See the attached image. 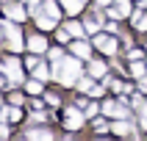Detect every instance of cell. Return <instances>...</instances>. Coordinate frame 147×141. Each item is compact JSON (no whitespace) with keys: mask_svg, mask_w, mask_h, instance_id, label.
Returning a JSON list of instances; mask_svg holds the SVG:
<instances>
[{"mask_svg":"<svg viewBox=\"0 0 147 141\" xmlns=\"http://www.w3.org/2000/svg\"><path fill=\"white\" fill-rule=\"evenodd\" d=\"M53 72H56L53 78H58L64 86L78 83V75H81V61H78V55H75V58L64 55L61 61H56V69H53Z\"/></svg>","mask_w":147,"mask_h":141,"instance_id":"1","label":"cell"},{"mask_svg":"<svg viewBox=\"0 0 147 141\" xmlns=\"http://www.w3.org/2000/svg\"><path fill=\"white\" fill-rule=\"evenodd\" d=\"M0 28L6 31V36H8V44H11V50H14V53H20V50H22V36H20V31H17V25H11V22H3Z\"/></svg>","mask_w":147,"mask_h":141,"instance_id":"2","label":"cell"},{"mask_svg":"<svg viewBox=\"0 0 147 141\" xmlns=\"http://www.w3.org/2000/svg\"><path fill=\"white\" fill-rule=\"evenodd\" d=\"M108 14L114 17V19H125V17H131V3L128 0H117V6L108 8Z\"/></svg>","mask_w":147,"mask_h":141,"instance_id":"3","label":"cell"},{"mask_svg":"<svg viewBox=\"0 0 147 141\" xmlns=\"http://www.w3.org/2000/svg\"><path fill=\"white\" fill-rule=\"evenodd\" d=\"M3 69L8 72V78H11V83H22V69H20V64H17L14 58H8L6 64H3Z\"/></svg>","mask_w":147,"mask_h":141,"instance_id":"4","label":"cell"},{"mask_svg":"<svg viewBox=\"0 0 147 141\" xmlns=\"http://www.w3.org/2000/svg\"><path fill=\"white\" fill-rule=\"evenodd\" d=\"M94 47H100L103 53H108V55H114V53H117V41H114V39H108V36H100V33H97V36H94Z\"/></svg>","mask_w":147,"mask_h":141,"instance_id":"5","label":"cell"},{"mask_svg":"<svg viewBox=\"0 0 147 141\" xmlns=\"http://www.w3.org/2000/svg\"><path fill=\"white\" fill-rule=\"evenodd\" d=\"M67 127H69V130H75V127H81L83 124V114H78V111H75V108H69V111H67Z\"/></svg>","mask_w":147,"mask_h":141,"instance_id":"6","label":"cell"},{"mask_svg":"<svg viewBox=\"0 0 147 141\" xmlns=\"http://www.w3.org/2000/svg\"><path fill=\"white\" fill-rule=\"evenodd\" d=\"M6 17H8V19H14V22H20V19H25V11H22V6L11 3V6H6Z\"/></svg>","mask_w":147,"mask_h":141,"instance_id":"7","label":"cell"},{"mask_svg":"<svg viewBox=\"0 0 147 141\" xmlns=\"http://www.w3.org/2000/svg\"><path fill=\"white\" fill-rule=\"evenodd\" d=\"M64 31L69 33L72 39H83V36H86V31H83V25H81V22H67Z\"/></svg>","mask_w":147,"mask_h":141,"instance_id":"8","label":"cell"},{"mask_svg":"<svg viewBox=\"0 0 147 141\" xmlns=\"http://www.w3.org/2000/svg\"><path fill=\"white\" fill-rule=\"evenodd\" d=\"M28 47H31V53H45L47 41L42 39V36H31V39H28Z\"/></svg>","mask_w":147,"mask_h":141,"instance_id":"9","label":"cell"},{"mask_svg":"<svg viewBox=\"0 0 147 141\" xmlns=\"http://www.w3.org/2000/svg\"><path fill=\"white\" fill-rule=\"evenodd\" d=\"M72 53H75V55H78V58H89L92 55V50H89V44H86V41H75V44H72Z\"/></svg>","mask_w":147,"mask_h":141,"instance_id":"10","label":"cell"},{"mask_svg":"<svg viewBox=\"0 0 147 141\" xmlns=\"http://www.w3.org/2000/svg\"><path fill=\"white\" fill-rule=\"evenodd\" d=\"M83 3H86V0H61V6L67 8V14H78L83 8Z\"/></svg>","mask_w":147,"mask_h":141,"instance_id":"11","label":"cell"},{"mask_svg":"<svg viewBox=\"0 0 147 141\" xmlns=\"http://www.w3.org/2000/svg\"><path fill=\"white\" fill-rule=\"evenodd\" d=\"M36 22H39L42 31H50V28H56V19H53V17H47V14H36Z\"/></svg>","mask_w":147,"mask_h":141,"instance_id":"12","label":"cell"},{"mask_svg":"<svg viewBox=\"0 0 147 141\" xmlns=\"http://www.w3.org/2000/svg\"><path fill=\"white\" fill-rule=\"evenodd\" d=\"M133 25H136V31H147V17H144V11H133Z\"/></svg>","mask_w":147,"mask_h":141,"instance_id":"13","label":"cell"},{"mask_svg":"<svg viewBox=\"0 0 147 141\" xmlns=\"http://www.w3.org/2000/svg\"><path fill=\"white\" fill-rule=\"evenodd\" d=\"M0 119H8V122H20V108H6L3 114H0Z\"/></svg>","mask_w":147,"mask_h":141,"instance_id":"14","label":"cell"},{"mask_svg":"<svg viewBox=\"0 0 147 141\" xmlns=\"http://www.w3.org/2000/svg\"><path fill=\"white\" fill-rule=\"evenodd\" d=\"M89 72H92V78H103V75H106V64L92 61V64H89Z\"/></svg>","mask_w":147,"mask_h":141,"instance_id":"15","label":"cell"},{"mask_svg":"<svg viewBox=\"0 0 147 141\" xmlns=\"http://www.w3.org/2000/svg\"><path fill=\"white\" fill-rule=\"evenodd\" d=\"M45 14L53 17V19H58V6L53 3V0H47V3H45Z\"/></svg>","mask_w":147,"mask_h":141,"instance_id":"16","label":"cell"},{"mask_svg":"<svg viewBox=\"0 0 147 141\" xmlns=\"http://www.w3.org/2000/svg\"><path fill=\"white\" fill-rule=\"evenodd\" d=\"M33 72H36V78H39V80H47V78H53V75L47 72V66H42V64L33 66Z\"/></svg>","mask_w":147,"mask_h":141,"instance_id":"17","label":"cell"},{"mask_svg":"<svg viewBox=\"0 0 147 141\" xmlns=\"http://www.w3.org/2000/svg\"><path fill=\"white\" fill-rule=\"evenodd\" d=\"M131 72H133V75H136V78H139V80H142V78H144V75H147V66H144V64H139V61H136V64L131 66Z\"/></svg>","mask_w":147,"mask_h":141,"instance_id":"18","label":"cell"},{"mask_svg":"<svg viewBox=\"0 0 147 141\" xmlns=\"http://www.w3.org/2000/svg\"><path fill=\"white\" fill-rule=\"evenodd\" d=\"M114 133H122V136H128V133H133V130H131V124L122 119V122H117V124H114Z\"/></svg>","mask_w":147,"mask_h":141,"instance_id":"19","label":"cell"},{"mask_svg":"<svg viewBox=\"0 0 147 141\" xmlns=\"http://www.w3.org/2000/svg\"><path fill=\"white\" fill-rule=\"evenodd\" d=\"M28 138H50V130H28Z\"/></svg>","mask_w":147,"mask_h":141,"instance_id":"20","label":"cell"},{"mask_svg":"<svg viewBox=\"0 0 147 141\" xmlns=\"http://www.w3.org/2000/svg\"><path fill=\"white\" fill-rule=\"evenodd\" d=\"M139 122H142V127L147 130V102H142V105H139Z\"/></svg>","mask_w":147,"mask_h":141,"instance_id":"21","label":"cell"},{"mask_svg":"<svg viewBox=\"0 0 147 141\" xmlns=\"http://www.w3.org/2000/svg\"><path fill=\"white\" fill-rule=\"evenodd\" d=\"M28 91H31V94H42V80H39V78L28 83Z\"/></svg>","mask_w":147,"mask_h":141,"instance_id":"22","label":"cell"},{"mask_svg":"<svg viewBox=\"0 0 147 141\" xmlns=\"http://www.w3.org/2000/svg\"><path fill=\"white\" fill-rule=\"evenodd\" d=\"M78 89L81 91H92V78H81V80H78Z\"/></svg>","mask_w":147,"mask_h":141,"instance_id":"23","label":"cell"},{"mask_svg":"<svg viewBox=\"0 0 147 141\" xmlns=\"http://www.w3.org/2000/svg\"><path fill=\"white\" fill-rule=\"evenodd\" d=\"M50 58H53V64H56V61H61V58H64V53H61V50H50Z\"/></svg>","mask_w":147,"mask_h":141,"instance_id":"24","label":"cell"},{"mask_svg":"<svg viewBox=\"0 0 147 141\" xmlns=\"http://www.w3.org/2000/svg\"><path fill=\"white\" fill-rule=\"evenodd\" d=\"M97 31V19H89V22H86V33H94Z\"/></svg>","mask_w":147,"mask_h":141,"instance_id":"25","label":"cell"},{"mask_svg":"<svg viewBox=\"0 0 147 141\" xmlns=\"http://www.w3.org/2000/svg\"><path fill=\"white\" fill-rule=\"evenodd\" d=\"M89 94H92V97H100V94H103V89H100V86H92Z\"/></svg>","mask_w":147,"mask_h":141,"instance_id":"26","label":"cell"},{"mask_svg":"<svg viewBox=\"0 0 147 141\" xmlns=\"http://www.w3.org/2000/svg\"><path fill=\"white\" fill-rule=\"evenodd\" d=\"M128 58H133V61H136V58H142V50H131V53H128Z\"/></svg>","mask_w":147,"mask_h":141,"instance_id":"27","label":"cell"},{"mask_svg":"<svg viewBox=\"0 0 147 141\" xmlns=\"http://www.w3.org/2000/svg\"><path fill=\"white\" fill-rule=\"evenodd\" d=\"M97 114V105H86V116H94Z\"/></svg>","mask_w":147,"mask_h":141,"instance_id":"28","label":"cell"},{"mask_svg":"<svg viewBox=\"0 0 147 141\" xmlns=\"http://www.w3.org/2000/svg\"><path fill=\"white\" fill-rule=\"evenodd\" d=\"M111 0H97V8H103V6H108Z\"/></svg>","mask_w":147,"mask_h":141,"instance_id":"29","label":"cell"},{"mask_svg":"<svg viewBox=\"0 0 147 141\" xmlns=\"http://www.w3.org/2000/svg\"><path fill=\"white\" fill-rule=\"evenodd\" d=\"M139 8H147V0H139Z\"/></svg>","mask_w":147,"mask_h":141,"instance_id":"30","label":"cell"}]
</instances>
